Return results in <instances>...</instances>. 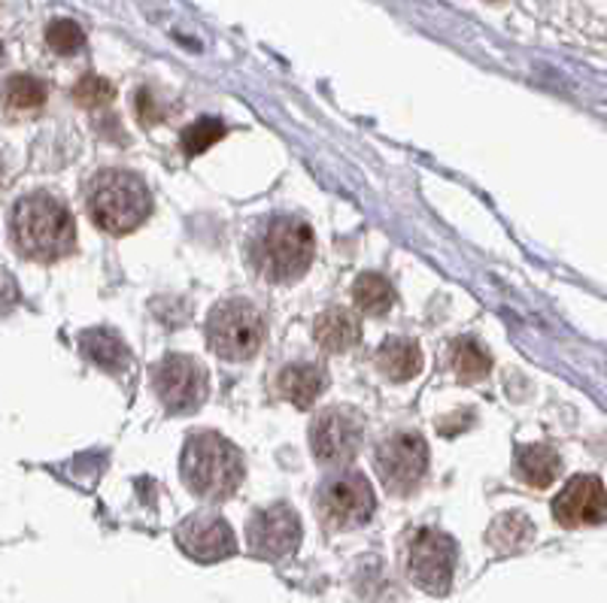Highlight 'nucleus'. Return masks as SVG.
I'll use <instances>...</instances> for the list:
<instances>
[{"label":"nucleus","mask_w":607,"mask_h":603,"mask_svg":"<svg viewBox=\"0 0 607 603\" xmlns=\"http://www.w3.org/2000/svg\"><path fill=\"white\" fill-rule=\"evenodd\" d=\"M0 56H3V43H0Z\"/></svg>","instance_id":"nucleus-28"},{"label":"nucleus","mask_w":607,"mask_h":603,"mask_svg":"<svg viewBox=\"0 0 607 603\" xmlns=\"http://www.w3.org/2000/svg\"><path fill=\"white\" fill-rule=\"evenodd\" d=\"M325 388H329V370L316 362L288 364L276 376V392L298 409H310Z\"/></svg>","instance_id":"nucleus-14"},{"label":"nucleus","mask_w":607,"mask_h":603,"mask_svg":"<svg viewBox=\"0 0 607 603\" xmlns=\"http://www.w3.org/2000/svg\"><path fill=\"white\" fill-rule=\"evenodd\" d=\"M10 237L28 261L56 264L74 253L77 225L61 200L46 191H33L12 207Z\"/></svg>","instance_id":"nucleus-2"},{"label":"nucleus","mask_w":607,"mask_h":603,"mask_svg":"<svg viewBox=\"0 0 607 603\" xmlns=\"http://www.w3.org/2000/svg\"><path fill=\"white\" fill-rule=\"evenodd\" d=\"M183 483L200 501H228L243 483V455L216 431H195L179 458Z\"/></svg>","instance_id":"nucleus-3"},{"label":"nucleus","mask_w":607,"mask_h":603,"mask_svg":"<svg viewBox=\"0 0 607 603\" xmlns=\"http://www.w3.org/2000/svg\"><path fill=\"white\" fill-rule=\"evenodd\" d=\"M456 558L459 548L456 540L434 527H420L408 543V576L410 582L429 594H447L453 585Z\"/></svg>","instance_id":"nucleus-8"},{"label":"nucleus","mask_w":607,"mask_h":603,"mask_svg":"<svg viewBox=\"0 0 607 603\" xmlns=\"http://www.w3.org/2000/svg\"><path fill=\"white\" fill-rule=\"evenodd\" d=\"M531 537H535V525L522 513H505V516H498L492 522V527H489V534H486L489 546L498 548V552H517Z\"/></svg>","instance_id":"nucleus-21"},{"label":"nucleus","mask_w":607,"mask_h":603,"mask_svg":"<svg viewBox=\"0 0 607 603\" xmlns=\"http://www.w3.org/2000/svg\"><path fill=\"white\" fill-rule=\"evenodd\" d=\"M313 253L316 240L310 225L288 212H274L262 219L246 240L249 267L274 286L298 283L313 264Z\"/></svg>","instance_id":"nucleus-1"},{"label":"nucleus","mask_w":607,"mask_h":603,"mask_svg":"<svg viewBox=\"0 0 607 603\" xmlns=\"http://www.w3.org/2000/svg\"><path fill=\"white\" fill-rule=\"evenodd\" d=\"M211 388L207 367L192 355H167L153 367V392L167 413H195Z\"/></svg>","instance_id":"nucleus-9"},{"label":"nucleus","mask_w":607,"mask_h":603,"mask_svg":"<svg viewBox=\"0 0 607 603\" xmlns=\"http://www.w3.org/2000/svg\"><path fill=\"white\" fill-rule=\"evenodd\" d=\"M46 43L58 56H74L86 46V31L70 19H56V22L46 28Z\"/></svg>","instance_id":"nucleus-24"},{"label":"nucleus","mask_w":607,"mask_h":603,"mask_svg":"<svg viewBox=\"0 0 607 603\" xmlns=\"http://www.w3.org/2000/svg\"><path fill=\"white\" fill-rule=\"evenodd\" d=\"M313 340L322 352H332V355H343L350 352L353 346H359L362 340V325L355 313L343 307L325 309L316 316V325H313Z\"/></svg>","instance_id":"nucleus-15"},{"label":"nucleus","mask_w":607,"mask_h":603,"mask_svg":"<svg viewBox=\"0 0 607 603\" xmlns=\"http://www.w3.org/2000/svg\"><path fill=\"white\" fill-rule=\"evenodd\" d=\"M559 473L562 458L547 443H529L517 452V476L531 488H550Z\"/></svg>","instance_id":"nucleus-17"},{"label":"nucleus","mask_w":607,"mask_h":603,"mask_svg":"<svg viewBox=\"0 0 607 603\" xmlns=\"http://www.w3.org/2000/svg\"><path fill=\"white\" fill-rule=\"evenodd\" d=\"M177 546L188 558L213 564V561L232 558L237 552V537L219 513H192L177 525Z\"/></svg>","instance_id":"nucleus-12"},{"label":"nucleus","mask_w":607,"mask_h":603,"mask_svg":"<svg viewBox=\"0 0 607 603\" xmlns=\"http://www.w3.org/2000/svg\"><path fill=\"white\" fill-rule=\"evenodd\" d=\"M16 300H19V288H16V283H12V276L7 270H0V316L10 313L16 307Z\"/></svg>","instance_id":"nucleus-27"},{"label":"nucleus","mask_w":607,"mask_h":603,"mask_svg":"<svg viewBox=\"0 0 607 603\" xmlns=\"http://www.w3.org/2000/svg\"><path fill=\"white\" fill-rule=\"evenodd\" d=\"M376 510V497L364 473L341 467L329 473L316 492V513L329 531H355L371 522Z\"/></svg>","instance_id":"nucleus-6"},{"label":"nucleus","mask_w":607,"mask_h":603,"mask_svg":"<svg viewBox=\"0 0 607 603\" xmlns=\"http://www.w3.org/2000/svg\"><path fill=\"white\" fill-rule=\"evenodd\" d=\"M86 209L100 230L121 237L149 219L153 195L137 174L107 167L86 188Z\"/></svg>","instance_id":"nucleus-4"},{"label":"nucleus","mask_w":607,"mask_h":603,"mask_svg":"<svg viewBox=\"0 0 607 603\" xmlns=\"http://www.w3.org/2000/svg\"><path fill=\"white\" fill-rule=\"evenodd\" d=\"M376 370L386 376L389 383H408L422 374V349L408 337H389L376 349Z\"/></svg>","instance_id":"nucleus-16"},{"label":"nucleus","mask_w":607,"mask_h":603,"mask_svg":"<svg viewBox=\"0 0 607 603\" xmlns=\"http://www.w3.org/2000/svg\"><path fill=\"white\" fill-rule=\"evenodd\" d=\"M249 552L265 561H286L301 546V518L286 504H274L258 510L246 525Z\"/></svg>","instance_id":"nucleus-11"},{"label":"nucleus","mask_w":607,"mask_h":603,"mask_svg":"<svg viewBox=\"0 0 607 603\" xmlns=\"http://www.w3.org/2000/svg\"><path fill=\"white\" fill-rule=\"evenodd\" d=\"M362 416L353 406H329L310 425V449L325 467H346L362 449Z\"/></svg>","instance_id":"nucleus-10"},{"label":"nucleus","mask_w":607,"mask_h":603,"mask_svg":"<svg viewBox=\"0 0 607 603\" xmlns=\"http://www.w3.org/2000/svg\"><path fill=\"white\" fill-rule=\"evenodd\" d=\"M447 370L459 383H480L492 370V355L471 337H459L447 346Z\"/></svg>","instance_id":"nucleus-18"},{"label":"nucleus","mask_w":607,"mask_h":603,"mask_svg":"<svg viewBox=\"0 0 607 603\" xmlns=\"http://www.w3.org/2000/svg\"><path fill=\"white\" fill-rule=\"evenodd\" d=\"M552 518L562 527L601 525L607 518V492L598 476H575L552 501Z\"/></svg>","instance_id":"nucleus-13"},{"label":"nucleus","mask_w":607,"mask_h":603,"mask_svg":"<svg viewBox=\"0 0 607 603\" xmlns=\"http://www.w3.org/2000/svg\"><path fill=\"white\" fill-rule=\"evenodd\" d=\"M267 337L262 309L246 297H225L211 309L207 318V343L225 362H249L262 349Z\"/></svg>","instance_id":"nucleus-5"},{"label":"nucleus","mask_w":607,"mask_h":603,"mask_svg":"<svg viewBox=\"0 0 607 603\" xmlns=\"http://www.w3.org/2000/svg\"><path fill=\"white\" fill-rule=\"evenodd\" d=\"M112 98H116V88H112L110 79L95 77V73H86V77L74 86V100H77L79 107H89V110H95V107H107Z\"/></svg>","instance_id":"nucleus-25"},{"label":"nucleus","mask_w":607,"mask_h":603,"mask_svg":"<svg viewBox=\"0 0 607 603\" xmlns=\"http://www.w3.org/2000/svg\"><path fill=\"white\" fill-rule=\"evenodd\" d=\"M374 467L386 492L410 494L429 473V443L420 431H395L380 439Z\"/></svg>","instance_id":"nucleus-7"},{"label":"nucleus","mask_w":607,"mask_h":603,"mask_svg":"<svg viewBox=\"0 0 607 603\" xmlns=\"http://www.w3.org/2000/svg\"><path fill=\"white\" fill-rule=\"evenodd\" d=\"M225 131H228L225 121L204 116V119L192 121L186 131H183V149H186V155L207 152L213 144H219L222 137H225Z\"/></svg>","instance_id":"nucleus-23"},{"label":"nucleus","mask_w":607,"mask_h":603,"mask_svg":"<svg viewBox=\"0 0 607 603\" xmlns=\"http://www.w3.org/2000/svg\"><path fill=\"white\" fill-rule=\"evenodd\" d=\"M353 304L364 316H383L395 304V288L383 274H362L353 283Z\"/></svg>","instance_id":"nucleus-20"},{"label":"nucleus","mask_w":607,"mask_h":603,"mask_svg":"<svg viewBox=\"0 0 607 603\" xmlns=\"http://www.w3.org/2000/svg\"><path fill=\"white\" fill-rule=\"evenodd\" d=\"M3 95H7V103L16 107V110H37V107H43L46 103V86L37 77H28V73H19V77H10L7 88H3Z\"/></svg>","instance_id":"nucleus-22"},{"label":"nucleus","mask_w":607,"mask_h":603,"mask_svg":"<svg viewBox=\"0 0 607 603\" xmlns=\"http://www.w3.org/2000/svg\"><path fill=\"white\" fill-rule=\"evenodd\" d=\"M79 346H82V355L89 358L91 364H98L110 374H119L121 367L128 364V346L121 343L119 334H112L107 328H91L79 337Z\"/></svg>","instance_id":"nucleus-19"},{"label":"nucleus","mask_w":607,"mask_h":603,"mask_svg":"<svg viewBox=\"0 0 607 603\" xmlns=\"http://www.w3.org/2000/svg\"><path fill=\"white\" fill-rule=\"evenodd\" d=\"M134 103H137V119L146 121V125H155V121H161L167 116L165 107L153 98V91H137Z\"/></svg>","instance_id":"nucleus-26"}]
</instances>
